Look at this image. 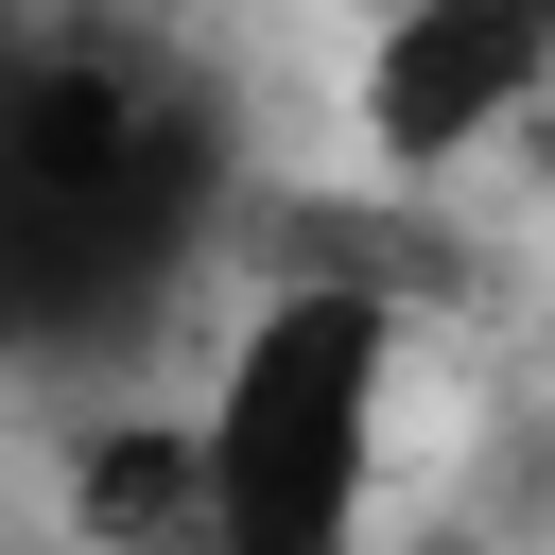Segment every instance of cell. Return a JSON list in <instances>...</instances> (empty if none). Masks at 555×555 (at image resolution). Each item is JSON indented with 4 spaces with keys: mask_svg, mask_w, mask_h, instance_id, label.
I'll use <instances>...</instances> for the list:
<instances>
[{
    "mask_svg": "<svg viewBox=\"0 0 555 555\" xmlns=\"http://www.w3.org/2000/svg\"><path fill=\"white\" fill-rule=\"evenodd\" d=\"M69 520L87 555H208V416H87Z\"/></svg>",
    "mask_w": 555,
    "mask_h": 555,
    "instance_id": "obj_4",
    "label": "cell"
},
{
    "mask_svg": "<svg viewBox=\"0 0 555 555\" xmlns=\"http://www.w3.org/2000/svg\"><path fill=\"white\" fill-rule=\"evenodd\" d=\"M225 225V87L173 35L69 17L0 52V364H121Z\"/></svg>",
    "mask_w": 555,
    "mask_h": 555,
    "instance_id": "obj_1",
    "label": "cell"
},
{
    "mask_svg": "<svg viewBox=\"0 0 555 555\" xmlns=\"http://www.w3.org/2000/svg\"><path fill=\"white\" fill-rule=\"evenodd\" d=\"M538 87H555V0H399L364 52V139L399 173H434V156L503 139Z\"/></svg>",
    "mask_w": 555,
    "mask_h": 555,
    "instance_id": "obj_3",
    "label": "cell"
},
{
    "mask_svg": "<svg viewBox=\"0 0 555 555\" xmlns=\"http://www.w3.org/2000/svg\"><path fill=\"white\" fill-rule=\"evenodd\" d=\"M382 382H399V295L347 278L260 295L208 382V555H364Z\"/></svg>",
    "mask_w": 555,
    "mask_h": 555,
    "instance_id": "obj_2",
    "label": "cell"
}]
</instances>
